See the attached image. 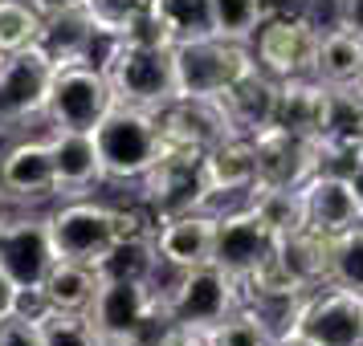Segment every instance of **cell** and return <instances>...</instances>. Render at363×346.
<instances>
[{
    "mask_svg": "<svg viewBox=\"0 0 363 346\" xmlns=\"http://www.w3.org/2000/svg\"><path fill=\"white\" fill-rule=\"evenodd\" d=\"M99 66L106 74L111 90H115V102L143 106V110H164L167 102L180 98L176 57H172V45H164V41H151V37L106 41Z\"/></svg>",
    "mask_w": 363,
    "mask_h": 346,
    "instance_id": "6da1fadb",
    "label": "cell"
},
{
    "mask_svg": "<svg viewBox=\"0 0 363 346\" xmlns=\"http://www.w3.org/2000/svg\"><path fill=\"white\" fill-rule=\"evenodd\" d=\"M164 273L167 281L155 277V289H160V313L172 326L213 330L220 318L245 306L241 281L229 277L220 265H200V269H180V273L164 269Z\"/></svg>",
    "mask_w": 363,
    "mask_h": 346,
    "instance_id": "7a4b0ae2",
    "label": "cell"
},
{
    "mask_svg": "<svg viewBox=\"0 0 363 346\" xmlns=\"http://www.w3.org/2000/svg\"><path fill=\"white\" fill-rule=\"evenodd\" d=\"M94 143H99L106 183H139L164 155L160 115L143 110V106L115 102L106 118L94 127Z\"/></svg>",
    "mask_w": 363,
    "mask_h": 346,
    "instance_id": "3957f363",
    "label": "cell"
},
{
    "mask_svg": "<svg viewBox=\"0 0 363 346\" xmlns=\"http://www.w3.org/2000/svg\"><path fill=\"white\" fill-rule=\"evenodd\" d=\"M281 334H294L311 346H363V294L327 281L286 306Z\"/></svg>",
    "mask_w": 363,
    "mask_h": 346,
    "instance_id": "277c9868",
    "label": "cell"
},
{
    "mask_svg": "<svg viewBox=\"0 0 363 346\" xmlns=\"http://www.w3.org/2000/svg\"><path fill=\"white\" fill-rule=\"evenodd\" d=\"M176 57V86L180 98H220L241 74L257 66V57L245 41H225V37H200L184 41L172 50Z\"/></svg>",
    "mask_w": 363,
    "mask_h": 346,
    "instance_id": "5b68a950",
    "label": "cell"
},
{
    "mask_svg": "<svg viewBox=\"0 0 363 346\" xmlns=\"http://www.w3.org/2000/svg\"><path fill=\"white\" fill-rule=\"evenodd\" d=\"M45 220H50L53 253H57L62 261H82V265H94V269H99L102 257H106L118 241L115 204H99L94 196L57 200Z\"/></svg>",
    "mask_w": 363,
    "mask_h": 346,
    "instance_id": "8992f818",
    "label": "cell"
},
{
    "mask_svg": "<svg viewBox=\"0 0 363 346\" xmlns=\"http://www.w3.org/2000/svg\"><path fill=\"white\" fill-rule=\"evenodd\" d=\"M318 45H323V29L306 13H274L262 21V29L249 41L257 66L265 74H274L278 82L311 78L318 66Z\"/></svg>",
    "mask_w": 363,
    "mask_h": 346,
    "instance_id": "52a82bcc",
    "label": "cell"
},
{
    "mask_svg": "<svg viewBox=\"0 0 363 346\" xmlns=\"http://www.w3.org/2000/svg\"><path fill=\"white\" fill-rule=\"evenodd\" d=\"M111 106H115V90L106 82L102 66L78 62V66H62L53 74L45 122L53 131H94Z\"/></svg>",
    "mask_w": 363,
    "mask_h": 346,
    "instance_id": "ba28073f",
    "label": "cell"
},
{
    "mask_svg": "<svg viewBox=\"0 0 363 346\" xmlns=\"http://www.w3.org/2000/svg\"><path fill=\"white\" fill-rule=\"evenodd\" d=\"M53 74L57 66L45 57L41 45L9 53V62L0 69V134H21L29 122L45 118Z\"/></svg>",
    "mask_w": 363,
    "mask_h": 346,
    "instance_id": "9c48e42d",
    "label": "cell"
},
{
    "mask_svg": "<svg viewBox=\"0 0 363 346\" xmlns=\"http://www.w3.org/2000/svg\"><path fill=\"white\" fill-rule=\"evenodd\" d=\"M0 200L17 204V208L62 200L50 134H41V139L17 134L13 143H4V151H0Z\"/></svg>",
    "mask_w": 363,
    "mask_h": 346,
    "instance_id": "30bf717a",
    "label": "cell"
},
{
    "mask_svg": "<svg viewBox=\"0 0 363 346\" xmlns=\"http://www.w3.org/2000/svg\"><path fill=\"white\" fill-rule=\"evenodd\" d=\"M139 192H143L139 200L160 220L196 212V208H213V188H208L200 155H172V151H164L155 159V167L139 180Z\"/></svg>",
    "mask_w": 363,
    "mask_h": 346,
    "instance_id": "8fae6325",
    "label": "cell"
},
{
    "mask_svg": "<svg viewBox=\"0 0 363 346\" xmlns=\"http://www.w3.org/2000/svg\"><path fill=\"white\" fill-rule=\"evenodd\" d=\"M155 115H160L164 151H172V155H200L204 159L216 143L237 134L220 98H176Z\"/></svg>",
    "mask_w": 363,
    "mask_h": 346,
    "instance_id": "7c38bea8",
    "label": "cell"
},
{
    "mask_svg": "<svg viewBox=\"0 0 363 346\" xmlns=\"http://www.w3.org/2000/svg\"><path fill=\"white\" fill-rule=\"evenodd\" d=\"M278 248V236L262 216L249 208L245 200H237L233 208H216V253L213 265H220L229 277L245 281L257 265Z\"/></svg>",
    "mask_w": 363,
    "mask_h": 346,
    "instance_id": "4fadbf2b",
    "label": "cell"
},
{
    "mask_svg": "<svg viewBox=\"0 0 363 346\" xmlns=\"http://www.w3.org/2000/svg\"><path fill=\"white\" fill-rule=\"evenodd\" d=\"M53 261H57V253H53L45 216H13V220L0 224V269L17 281L21 289H41Z\"/></svg>",
    "mask_w": 363,
    "mask_h": 346,
    "instance_id": "5bb4252c",
    "label": "cell"
},
{
    "mask_svg": "<svg viewBox=\"0 0 363 346\" xmlns=\"http://www.w3.org/2000/svg\"><path fill=\"white\" fill-rule=\"evenodd\" d=\"M253 147H257V183L302 188L318 171V139L311 134L265 127L262 134H253Z\"/></svg>",
    "mask_w": 363,
    "mask_h": 346,
    "instance_id": "9a60e30c",
    "label": "cell"
},
{
    "mask_svg": "<svg viewBox=\"0 0 363 346\" xmlns=\"http://www.w3.org/2000/svg\"><path fill=\"white\" fill-rule=\"evenodd\" d=\"M155 248H160L164 269H172V273L213 265V253H216V208H196V212L160 220Z\"/></svg>",
    "mask_w": 363,
    "mask_h": 346,
    "instance_id": "2e32d148",
    "label": "cell"
},
{
    "mask_svg": "<svg viewBox=\"0 0 363 346\" xmlns=\"http://www.w3.org/2000/svg\"><path fill=\"white\" fill-rule=\"evenodd\" d=\"M45 134H50V147H53V167H57L62 200L94 196V188L106 183L94 131H53V127H45Z\"/></svg>",
    "mask_w": 363,
    "mask_h": 346,
    "instance_id": "e0dca14e",
    "label": "cell"
},
{
    "mask_svg": "<svg viewBox=\"0 0 363 346\" xmlns=\"http://www.w3.org/2000/svg\"><path fill=\"white\" fill-rule=\"evenodd\" d=\"M37 45L45 50V57L53 66L62 69V66H78V62H102V53H94V50L106 45V37L90 21L86 4H74V8L45 13V29H41Z\"/></svg>",
    "mask_w": 363,
    "mask_h": 346,
    "instance_id": "ac0fdd59",
    "label": "cell"
},
{
    "mask_svg": "<svg viewBox=\"0 0 363 346\" xmlns=\"http://www.w3.org/2000/svg\"><path fill=\"white\" fill-rule=\"evenodd\" d=\"M278 90H281V82L274 74H265L262 66H253L249 74H241V78L220 94V106H225V115H229L233 131L253 139V134H262L265 127H274Z\"/></svg>",
    "mask_w": 363,
    "mask_h": 346,
    "instance_id": "d6986e66",
    "label": "cell"
},
{
    "mask_svg": "<svg viewBox=\"0 0 363 346\" xmlns=\"http://www.w3.org/2000/svg\"><path fill=\"white\" fill-rule=\"evenodd\" d=\"M302 196H306V216H311V229L323 236H339V232L355 229L363 220L359 200L351 192L347 175L335 171H314L311 180L302 183Z\"/></svg>",
    "mask_w": 363,
    "mask_h": 346,
    "instance_id": "ffe728a7",
    "label": "cell"
},
{
    "mask_svg": "<svg viewBox=\"0 0 363 346\" xmlns=\"http://www.w3.org/2000/svg\"><path fill=\"white\" fill-rule=\"evenodd\" d=\"M204 175L213 188V208L220 196H241L257 183V147L249 134H229L225 143H216L204 155Z\"/></svg>",
    "mask_w": 363,
    "mask_h": 346,
    "instance_id": "44dd1931",
    "label": "cell"
},
{
    "mask_svg": "<svg viewBox=\"0 0 363 346\" xmlns=\"http://www.w3.org/2000/svg\"><path fill=\"white\" fill-rule=\"evenodd\" d=\"M327 82L323 78H286L278 90V115H274V127L294 134H311L318 139L323 127H327Z\"/></svg>",
    "mask_w": 363,
    "mask_h": 346,
    "instance_id": "7402d4cb",
    "label": "cell"
},
{
    "mask_svg": "<svg viewBox=\"0 0 363 346\" xmlns=\"http://www.w3.org/2000/svg\"><path fill=\"white\" fill-rule=\"evenodd\" d=\"M216 21H213V0H155L151 8V25L147 33L151 41H164V45H184V41H200V37H213Z\"/></svg>",
    "mask_w": 363,
    "mask_h": 346,
    "instance_id": "603a6c76",
    "label": "cell"
},
{
    "mask_svg": "<svg viewBox=\"0 0 363 346\" xmlns=\"http://www.w3.org/2000/svg\"><path fill=\"white\" fill-rule=\"evenodd\" d=\"M330 241H335V236L302 229V232H294V236H281L278 248H274V257H278L281 269L298 281L302 294H311V289H318V285L330 281Z\"/></svg>",
    "mask_w": 363,
    "mask_h": 346,
    "instance_id": "cb8c5ba5",
    "label": "cell"
},
{
    "mask_svg": "<svg viewBox=\"0 0 363 346\" xmlns=\"http://www.w3.org/2000/svg\"><path fill=\"white\" fill-rule=\"evenodd\" d=\"M102 289V273L94 265H82V261H53V269L45 273L41 281V301L50 310H78L86 313L94 306V297Z\"/></svg>",
    "mask_w": 363,
    "mask_h": 346,
    "instance_id": "d4e9b609",
    "label": "cell"
},
{
    "mask_svg": "<svg viewBox=\"0 0 363 346\" xmlns=\"http://www.w3.org/2000/svg\"><path fill=\"white\" fill-rule=\"evenodd\" d=\"M245 204L262 216L265 224L274 229V236H294V232L311 229V216H306V196L302 188H269V183H253L245 192Z\"/></svg>",
    "mask_w": 363,
    "mask_h": 346,
    "instance_id": "484cf974",
    "label": "cell"
},
{
    "mask_svg": "<svg viewBox=\"0 0 363 346\" xmlns=\"http://www.w3.org/2000/svg\"><path fill=\"white\" fill-rule=\"evenodd\" d=\"M314 78H323L327 86H347L363 78V37L347 33L339 25L323 29V45H318V66Z\"/></svg>",
    "mask_w": 363,
    "mask_h": 346,
    "instance_id": "4316f807",
    "label": "cell"
},
{
    "mask_svg": "<svg viewBox=\"0 0 363 346\" xmlns=\"http://www.w3.org/2000/svg\"><path fill=\"white\" fill-rule=\"evenodd\" d=\"M99 273H102V281H155L164 273L155 236H127V241H115V248L102 257Z\"/></svg>",
    "mask_w": 363,
    "mask_h": 346,
    "instance_id": "83f0119b",
    "label": "cell"
},
{
    "mask_svg": "<svg viewBox=\"0 0 363 346\" xmlns=\"http://www.w3.org/2000/svg\"><path fill=\"white\" fill-rule=\"evenodd\" d=\"M281 330L265 318L262 306H241L229 318H220L213 330H204V346H278Z\"/></svg>",
    "mask_w": 363,
    "mask_h": 346,
    "instance_id": "f1b7e54d",
    "label": "cell"
},
{
    "mask_svg": "<svg viewBox=\"0 0 363 346\" xmlns=\"http://www.w3.org/2000/svg\"><path fill=\"white\" fill-rule=\"evenodd\" d=\"M151 8H155V0H86V13L106 41L147 33Z\"/></svg>",
    "mask_w": 363,
    "mask_h": 346,
    "instance_id": "f546056e",
    "label": "cell"
},
{
    "mask_svg": "<svg viewBox=\"0 0 363 346\" xmlns=\"http://www.w3.org/2000/svg\"><path fill=\"white\" fill-rule=\"evenodd\" d=\"M45 29V13L33 0H0V53H21L33 50Z\"/></svg>",
    "mask_w": 363,
    "mask_h": 346,
    "instance_id": "4dcf8cb0",
    "label": "cell"
},
{
    "mask_svg": "<svg viewBox=\"0 0 363 346\" xmlns=\"http://www.w3.org/2000/svg\"><path fill=\"white\" fill-rule=\"evenodd\" d=\"M37 326H41L45 346H106L90 310L78 313V310H50L45 306V310L37 313Z\"/></svg>",
    "mask_w": 363,
    "mask_h": 346,
    "instance_id": "1f68e13d",
    "label": "cell"
},
{
    "mask_svg": "<svg viewBox=\"0 0 363 346\" xmlns=\"http://www.w3.org/2000/svg\"><path fill=\"white\" fill-rule=\"evenodd\" d=\"M327 127L318 139H347V143H363V86H327Z\"/></svg>",
    "mask_w": 363,
    "mask_h": 346,
    "instance_id": "d6a6232c",
    "label": "cell"
},
{
    "mask_svg": "<svg viewBox=\"0 0 363 346\" xmlns=\"http://www.w3.org/2000/svg\"><path fill=\"white\" fill-rule=\"evenodd\" d=\"M330 281L363 294V220L330 241Z\"/></svg>",
    "mask_w": 363,
    "mask_h": 346,
    "instance_id": "836d02e7",
    "label": "cell"
},
{
    "mask_svg": "<svg viewBox=\"0 0 363 346\" xmlns=\"http://www.w3.org/2000/svg\"><path fill=\"white\" fill-rule=\"evenodd\" d=\"M213 21H216V37L249 45L265 21V4L262 0H213Z\"/></svg>",
    "mask_w": 363,
    "mask_h": 346,
    "instance_id": "e575fe53",
    "label": "cell"
},
{
    "mask_svg": "<svg viewBox=\"0 0 363 346\" xmlns=\"http://www.w3.org/2000/svg\"><path fill=\"white\" fill-rule=\"evenodd\" d=\"M0 346H45L33 313H9V318H0Z\"/></svg>",
    "mask_w": 363,
    "mask_h": 346,
    "instance_id": "d590c367",
    "label": "cell"
},
{
    "mask_svg": "<svg viewBox=\"0 0 363 346\" xmlns=\"http://www.w3.org/2000/svg\"><path fill=\"white\" fill-rule=\"evenodd\" d=\"M151 346H204V330H188V326H172V322H164Z\"/></svg>",
    "mask_w": 363,
    "mask_h": 346,
    "instance_id": "8d00e7d4",
    "label": "cell"
},
{
    "mask_svg": "<svg viewBox=\"0 0 363 346\" xmlns=\"http://www.w3.org/2000/svg\"><path fill=\"white\" fill-rule=\"evenodd\" d=\"M330 25L363 37V0H335V21Z\"/></svg>",
    "mask_w": 363,
    "mask_h": 346,
    "instance_id": "74e56055",
    "label": "cell"
},
{
    "mask_svg": "<svg viewBox=\"0 0 363 346\" xmlns=\"http://www.w3.org/2000/svg\"><path fill=\"white\" fill-rule=\"evenodd\" d=\"M21 310V285L4 269H0V318H9V313Z\"/></svg>",
    "mask_w": 363,
    "mask_h": 346,
    "instance_id": "f35d334b",
    "label": "cell"
},
{
    "mask_svg": "<svg viewBox=\"0 0 363 346\" xmlns=\"http://www.w3.org/2000/svg\"><path fill=\"white\" fill-rule=\"evenodd\" d=\"M262 4H265V17H274V13H306V17H314L318 0H262Z\"/></svg>",
    "mask_w": 363,
    "mask_h": 346,
    "instance_id": "ab89813d",
    "label": "cell"
},
{
    "mask_svg": "<svg viewBox=\"0 0 363 346\" xmlns=\"http://www.w3.org/2000/svg\"><path fill=\"white\" fill-rule=\"evenodd\" d=\"M41 13H57V8H74V4H86V0H33Z\"/></svg>",
    "mask_w": 363,
    "mask_h": 346,
    "instance_id": "60d3db41",
    "label": "cell"
},
{
    "mask_svg": "<svg viewBox=\"0 0 363 346\" xmlns=\"http://www.w3.org/2000/svg\"><path fill=\"white\" fill-rule=\"evenodd\" d=\"M347 180H351V192H355V200H359V212H363V163L355 167V171H351Z\"/></svg>",
    "mask_w": 363,
    "mask_h": 346,
    "instance_id": "b9f144b4",
    "label": "cell"
},
{
    "mask_svg": "<svg viewBox=\"0 0 363 346\" xmlns=\"http://www.w3.org/2000/svg\"><path fill=\"white\" fill-rule=\"evenodd\" d=\"M278 346H311V342H302V338H294V334H281Z\"/></svg>",
    "mask_w": 363,
    "mask_h": 346,
    "instance_id": "7bdbcfd3",
    "label": "cell"
},
{
    "mask_svg": "<svg viewBox=\"0 0 363 346\" xmlns=\"http://www.w3.org/2000/svg\"><path fill=\"white\" fill-rule=\"evenodd\" d=\"M0 224H4V200H0Z\"/></svg>",
    "mask_w": 363,
    "mask_h": 346,
    "instance_id": "ee69618b",
    "label": "cell"
},
{
    "mask_svg": "<svg viewBox=\"0 0 363 346\" xmlns=\"http://www.w3.org/2000/svg\"><path fill=\"white\" fill-rule=\"evenodd\" d=\"M4 62H9V57H4V53H0V69H4Z\"/></svg>",
    "mask_w": 363,
    "mask_h": 346,
    "instance_id": "f6af8a7d",
    "label": "cell"
},
{
    "mask_svg": "<svg viewBox=\"0 0 363 346\" xmlns=\"http://www.w3.org/2000/svg\"><path fill=\"white\" fill-rule=\"evenodd\" d=\"M359 86H363V78H359Z\"/></svg>",
    "mask_w": 363,
    "mask_h": 346,
    "instance_id": "bcb514c9",
    "label": "cell"
}]
</instances>
